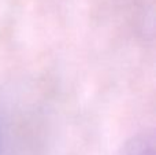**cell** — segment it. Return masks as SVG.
Instances as JSON below:
<instances>
[{"label":"cell","instance_id":"2","mask_svg":"<svg viewBox=\"0 0 156 155\" xmlns=\"http://www.w3.org/2000/svg\"><path fill=\"white\" fill-rule=\"evenodd\" d=\"M0 155H5V135L0 124Z\"/></svg>","mask_w":156,"mask_h":155},{"label":"cell","instance_id":"1","mask_svg":"<svg viewBox=\"0 0 156 155\" xmlns=\"http://www.w3.org/2000/svg\"><path fill=\"white\" fill-rule=\"evenodd\" d=\"M119 155H155L154 144L145 136L136 137L122 148Z\"/></svg>","mask_w":156,"mask_h":155}]
</instances>
